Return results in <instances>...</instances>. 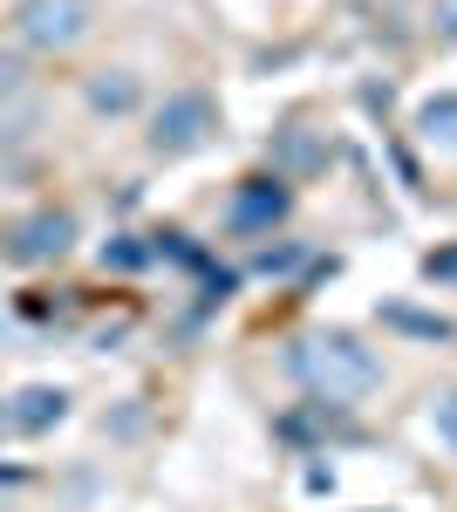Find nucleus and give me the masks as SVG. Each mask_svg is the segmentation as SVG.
Here are the masks:
<instances>
[{"mask_svg": "<svg viewBox=\"0 0 457 512\" xmlns=\"http://www.w3.org/2000/svg\"><path fill=\"white\" fill-rule=\"evenodd\" d=\"M294 369H301L307 390L328 396V403H355V396H369L382 383V362L355 335H314V342H301Z\"/></svg>", "mask_w": 457, "mask_h": 512, "instance_id": "f257e3e1", "label": "nucleus"}, {"mask_svg": "<svg viewBox=\"0 0 457 512\" xmlns=\"http://www.w3.org/2000/svg\"><path fill=\"white\" fill-rule=\"evenodd\" d=\"M89 28H96L89 0H21L14 7V35L28 41V48H41V55H69Z\"/></svg>", "mask_w": 457, "mask_h": 512, "instance_id": "f03ea898", "label": "nucleus"}, {"mask_svg": "<svg viewBox=\"0 0 457 512\" xmlns=\"http://www.w3.org/2000/svg\"><path fill=\"white\" fill-rule=\"evenodd\" d=\"M212 130H219V110H212V96H198V89H178V96H164V103H157V117H151V151L178 158V151H198Z\"/></svg>", "mask_w": 457, "mask_h": 512, "instance_id": "7ed1b4c3", "label": "nucleus"}, {"mask_svg": "<svg viewBox=\"0 0 457 512\" xmlns=\"http://www.w3.org/2000/svg\"><path fill=\"white\" fill-rule=\"evenodd\" d=\"M69 239H76V219H69V212H35V219H21V226H7V260H21V267L62 260Z\"/></svg>", "mask_w": 457, "mask_h": 512, "instance_id": "20e7f679", "label": "nucleus"}, {"mask_svg": "<svg viewBox=\"0 0 457 512\" xmlns=\"http://www.w3.org/2000/svg\"><path fill=\"white\" fill-rule=\"evenodd\" d=\"M62 410H69L62 390H21L14 410H7V424H14V431H48V424H62Z\"/></svg>", "mask_w": 457, "mask_h": 512, "instance_id": "39448f33", "label": "nucleus"}, {"mask_svg": "<svg viewBox=\"0 0 457 512\" xmlns=\"http://www.w3.org/2000/svg\"><path fill=\"white\" fill-rule=\"evenodd\" d=\"M287 212V192L280 185H253V192H239V205H232V226H273Z\"/></svg>", "mask_w": 457, "mask_h": 512, "instance_id": "423d86ee", "label": "nucleus"}, {"mask_svg": "<svg viewBox=\"0 0 457 512\" xmlns=\"http://www.w3.org/2000/svg\"><path fill=\"white\" fill-rule=\"evenodd\" d=\"M89 103L110 110V117H123V110L137 103V76H130V69H103V76H89Z\"/></svg>", "mask_w": 457, "mask_h": 512, "instance_id": "0eeeda50", "label": "nucleus"}, {"mask_svg": "<svg viewBox=\"0 0 457 512\" xmlns=\"http://www.w3.org/2000/svg\"><path fill=\"white\" fill-rule=\"evenodd\" d=\"M423 130H430V137H457V96L430 103V110H423Z\"/></svg>", "mask_w": 457, "mask_h": 512, "instance_id": "6e6552de", "label": "nucleus"}, {"mask_svg": "<svg viewBox=\"0 0 457 512\" xmlns=\"http://www.w3.org/2000/svg\"><path fill=\"white\" fill-rule=\"evenodd\" d=\"M430 424H437V437L457 451V390L451 396H437V410H430Z\"/></svg>", "mask_w": 457, "mask_h": 512, "instance_id": "1a4fd4ad", "label": "nucleus"}, {"mask_svg": "<svg viewBox=\"0 0 457 512\" xmlns=\"http://www.w3.org/2000/svg\"><path fill=\"white\" fill-rule=\"evenodd\" d=\"M430 21H437V35H444V41H457V0H437Z\"/></svg>", "mask_w": 457, "mask_h": 512, "instance_id": "9d476101", "label": "nucleus"}, {"mask_svg": "<svg viewBox=\"0 0 457 512\" xmlns=\"http://www.w3.org/2000/svg\"><path fill=\"white\" fill-rule=\"evenodd\" d=\"M430 274H457V253H437V260H430Z\"/></svg>", "mask_w": 457, "mask_h": 512, "instance_id": "9b49d317", "label": "nucleus"}, {"mask_svg": "<svg viewBox=\"0 0 457 512\" xmlns=\"http://www.w3.org/2000/svg\"><path fill=\"white\" fill-rule=\"evenodd\" d=\"M0 424H7V403H0Z\"/></svg>", "mask_w": 457, "mask_h": 512, "instance_id": "f8f14e48", "label": "nucleus"}]
</instances>
